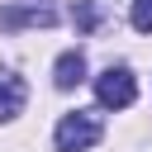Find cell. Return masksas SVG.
<instances>
[{
  "instance_id": "cell-6",
  "label": "cell",
  "mask_w": 152,
  "mask_h": 152,
  "mask_svg": "<svg viewBox=\"0 0 152 152\" xmlns=\"http://www.w3.org/2000/svg\"><path fill=\"white\" fill-rule=\"evenodd\" d=\"M128 19H133V28H138V33H152V0H133Z\"/></svg>"
},
{
  "instance_id": "cell-2",
  "label": "cell",
  "mask_w": 152,
  "mask_h": 152,
  "mask_svg": "<svg viewBox=\"0 0 152 152\" xmlns=\"http://www.w3.org/2000/svg\"><path fill=\"white\" fill-rule=\"evenodd\" d=\"M95 100H100L104 109H128V104L138 100V81H133V71H128V66H109V71H100V76H95Z\"/></svg>"
},
{
  "instance_id": "cell-4",
  "label": "cell",
  "mask_w": 152,
  "mask_h": 152,
  "mask_svg": "<svg viewBox=\"0 0 152 152\" xmlns=\"http://www.w3.org/2000/svg\"><path fill=\"white\" fill-rule=\"evenodd\" d=\"M24 100H28V86H24V76H14V71H0V119H14V114L24 109Z\"/></svg>"
},
{
  "instance_id": "cell-5",
  "label": "cell",
  "mask_w": 152,
  "mask_h": 152,
  "mask_svg": "<svg viewBox=\"0 0 152 152\" xmlns=\"http://www.w3.org/2000/svg\"><path fill=\"white\" fill-rule=\"evenodd\" d=\"M52 81H57V90L81 86V81H86V57H81V52H62V57H57V76H52Z\"/></svg>"
},
{
  "instance_id": "cell-7",
  "label": "cell",
  "mask_w": 152,
  "mask_h": 152,
  "mask_svg": "<svg viewBox=\"0 0 152 152\" xmlns=\"http://www.w3.org/2000/svg\"><path fill=\"white\" fill-rule=\"evenodd\" d=\"M95 19H100V14H95V5H90V0H81V5H76V24H81V28H95Z\"/></svg>"
},
{
  "instance_id": "cell-1",
  "label": "cell",
  "mask_w": 152,
  "mask_h": 152,
  "mask_svg": "<svg viewBox=\"0 0 152 152\" xmlns=\"http://www.w3.org/2000/svg\"><path fill=\"white\" fill-rule=\"evenodd\" d=\"M52 142H57V152H86V147H95V142H100V114H90V109L62 114Z\"/></svg>"
},
{
  "instance_id": "cell-3",
  "label": "cell",
  "mask_w": 152,
  "mask_h": 152,
  "mask_svg": "<svg viewBox=\"0 0 152 152\" xmlns=\"http://www.w3.org/2000/svg\"><path fill=\"white\" fill-rule=\"evenodd\" d=\"M24 24H43V28H52L57 24V10L48 5V0H33V5H10V10H0V28L5 33H14V28H24Z\"/></svg>"
}]
</instances>
